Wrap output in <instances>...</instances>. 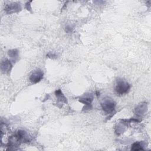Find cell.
I'll list each match as a JSON object with an SVG mask.
<instances>
[{
    "mask_svg": "<svg viewBox=\"0 0 151 151\" xmlns=\"http://www.w3.org/2000/svg\"><path fill=\"white\" fill-rule=\"evenodd\" d=\"M130 88V84L124 79L119 78L116 80L114 90L115 91L120 95L127 93Z\"/></svg>",
    "mask_w": 151,
    "mask_h": 151,
    "instance_id": "6da1fadb",
    "label": "cell"
},
{
    "mask_svg": "<svg viewBox=\"0 0 151 151\" xmlns=\"http://www.w3.org/2000/svg\"><path fill=\"white\" fill-rule=\"evenodd\" d=\"M116 103L113 100L110 98L104 99L101 103V106L103 110L107 114H110L113 113L114 110Z\"/></svg>",
    "mask_w": 151,
    "mask_h": 151,
    "instance_id": "7a4b0ae2",
    "label": "cell"
},
{
    "mask_svg": "<svg viewBox=\"0 0 151 151\" xmlns=\"http://www.w3.org/2000/svg\"><path fill=\"white\" fill-rule=\"evenodd\" d=\"M44 73L41 70L38 69L34 71L29 77V81L33 83L36 84L40 82L43 78Z\"/></svg>",
    "mask_w": 151,
    "mask_h": 151,
    "instance_id": "3957f363",
    "label": "cell"
},
{
    "mask_svg": "<svg viewBox=\"0 0 151 151\" xmlns=\"http://www.w3.org/2000/svg\"><path fill=\"white\" fill-rule=\"evenodd\" d=\"M21 7L19 4L16 2H12L6 5L5 8V11L7 14H12L18 12L21 10Z\"/></svg>",
    "mask_w": 151,
    "mask_h": 151,
    "instance_id": "277c9868",
    "label": "cell"
},
{
    "mask_svg": "<svg viewBox=\"0 0 151 151\" xmlns=\"http://www.w3.org/2000/svg\"><path fill=\"white\" fill-rule=\"evenodd\" d=\"M93 97L91 94H90L88 95L84 94V96H83L82 97H81L79 101H80V102L83 103V104H86L85 107H84V110L90 109L91 103V101H93Z\"/></svg>",
    "mask_w": 151,
    "mask_h": 151,
    "instance_id": "5b68a950",
    "label": "cell"
},
{
    "mask_svg": "<svg viewBox=\"0 0 151 151\" xmlns=\"http://www.w3.org/2000/svg\"><path fill=\"white\" fill-rule=\"evenodd\" d=\"M12 64L11 63L10 61L8 59H4L3 61H2L1 64V69L2 73H9L11 68H12Z\"/></svg>",
    "mask_w": 151,
    "mask_h": 151,
    "instance_id": "8992f818",
    "label": "cell"
},
{
    "mask_svg": "<svg viewBox=\"0 0 151 151\" xmlns=\"http://www.w3.org/2000/svg\"><path fill=\"white\" fill-rule=\"evenodd\" d=\"M16 136L19 141L20 143H25V142H29V138H28V135L27 134V132L24 130H19Z\"/></svg>",
    "mask_w": 151,
    "mask_h": 151,
    "instance_id": "52a82bcc",
    "label": "cell"
},
{
    "mask_svg": "<svg viewBox=\"0 0 151 151\" xmlns=\"http://www.w3.org/2000/svg\"><path fill=\"white\" fill-rule=\"evenodd\" d=\"M147 111V106L146 104H142L139 105L135 109L136 114L138 116H141L145 114Z\"/></svg>",
    "mask_w": 151,
    "mask_h": 151,
    "instance_id": "ba28073f",
    "label": "cell"
},
{
    "mask_svg": "<svg viewBox=\"0 0 151 151\" xmlns=\"http://www.w3.org/2000/svg\"><path fill=\"white\" fill-rule=\"evenodd\" d=\"M55 96L58 99V101L62 102V103H67V99L63 94L61 90L60 89H58L55 91Z\"/></svg>",
    "mask_w": 151,
    "mask_h": 151,
    "instance_id": "9c48e42d",
    "label": "cell"
},
{
    "mask_svg": "<svg viewBox=\"0 0 151 151\" xmlns=\"http://www.w3.org/2000/svg\"><path fill=\"white\" fill-rule=\"evenodd\" d=\"M144 150L143 148V145L141 144V142H137L132 145L131 150Z\"/></svg>",
    "mask_w": 151,
    "mask_h": 151,
    "instance_id": "30bf717a",
    "label": "cell"
},
{
    "mask_svg": "<svg viewBox=\"0 0 151 151\" xmlns=\"http://www.w3.org/2000/svg\"><path fill=\"white\" fill-rule=\"evenodd\" d=\"M8 53L9 56L11 58L14 59V60H16L18 57V51L17 49L10 50L8 51Z\"/></svg>",
    "mask_w": 151,
    "mask_h": 151,
    "instance_id": "8fae6325",
    "label": "cell"
},
{
    "mask_svg": "<svg viewBox=\"0 0 151 151\" xmlns=\"http://www.w3.org/2000/svg\"><path fill=\"white\" fill-rule=\"evenodd\" d=\"M72 31V28L70 27V26H67L65 27V31L67 32H70Z\"/></svg>",
    "mask_w": 151,
    "mask_h": 151,
    "instance_id": "7c38bea8",
    "label": "cell"
}]
</instances>
